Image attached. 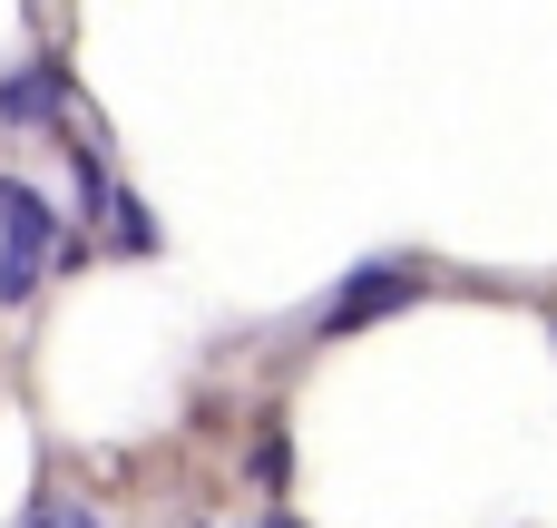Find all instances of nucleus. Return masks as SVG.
<instances>
[{"mask_svg":"<svg viewBox=\"0 0 557 528\" xmlns=\"http://www.w3.org/2000/svg\"><path fill=\"white\" fill-rule=\"evenodd\" d=\"M401 304H421V265H362L313 323H323V333H362V323H382V314H401Z\"/></svg>","mask_w":557,"mask_h":528,"instance_id":"nucleus-1","label":"nucleus"},{"mask_svg":"<svg viewBox=\"0 0 557 528\" xmlns=\"http://www.w3.org/2000/svg\"><path fill=\"white\" fill-rule=\"evenodd\" d=\"M49 255H59V216H49V196L20 186V176H0V265H49Z\"/></svg>","mask_w":557,"mask_h":528,"instance_id":"nucleus-2","label":"nucleus"},{"mask_svg":"<svg viewBox=\"0 0 557 528\" xmlns=\"http://www.w3.org/2000/svg\"><path fill=\"white\" fill-rule=\"evenodd\" d=\"M59 88H69V78H59V59H29V69H10V78H0V118H10V127H39V118L59 108Z\"/></svg>","mask_w":557,"mask_h":528,"instance_id":"nucleus-3","label":"nucleus"},{"mask_svg":"<svg viewBox=\"0 0 557 528\" xmlns=\"http://www.w3.org/2000/svg\"><path fill=\"white\" fill-rule=\"evenodd\" d=\"M284 480H294V441L264 431V441H255V490H284Z\"/></svg>","mask_w":557,"mask_h":528,"instance_id":"nucleus-4","label":"nucleus"},{"mask_svg":"<svg viewBox=\"0 0 557 528\" xmlns=\"http://www.w3.org/2000/svg\"><path fill=\"white\" fill-rule=\"evenodd\" d=\"M108 216H117V245H127V255H147V245H157V216H147L137 196H117Z\"/></svg>","mask_w":557,"mask_h":528,"instance_id":"nucleus-5","label":"nucleus"},{"mask_svg":"<svg viewBox=\"0 0 557 528\" xmlns=\"http://www.w3.org/2000/svg\"><path fill=\"white\" fill-rule=\"evenodd\" d=\"M20 528H108V519H88V509H69V500H29Z\"/></svg>","mask_w":557,"mask_h":528,"instance_id":"nucleus-6","label":"nucleus"},{"mask_svg":"<svg viewBox=\"0 0 557 528\" xmlns=\"http://www.w3.org/2000/svg\"><path fill=\"white\" fill-rule=\"evenodd\" d=\"M39 294V265H0V304H29Z\"/></svg>","mask_w":557,"mask_h":528,"instance_id":"nucleus-7","label":"nucleus"},{"mask_svg":"<svg viewBox=\"0 0 557 528\" xmlns=\"http://www.w3.org/2000/svg\"><path fill=\"white\" fill-rule=\"evenodd\" d=\"M255 528H304V519H284V509H274V519H255Z\"/></svg>","mask_w":557,"mask_h":528,"instance_id":"nucleus-8","label":"nucleus"}]
</instances>
